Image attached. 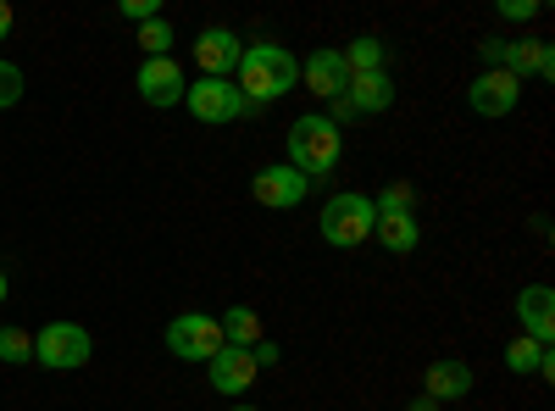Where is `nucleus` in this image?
<instances>
[{
    "instance_id": "nucleus-4",
    "label": "nucleus",
    "mask_w": 555,
    "mask_h": 411,
    "mask_svg": "<svg viewBox=\"0 0 555 411\" xmlns=\"http://www.w3.org/2000/svg\"><path fill=\"white\" fill-rule=\"evenodd\" d=\"M478 56L500 73H512L517 84L522 78H555V51H550V39H478Z\"/></svg>"
},
{
    "instance_id": "nucleus-18",
    "label": "nucleus",
    "mask_w": 555,
    "mask_h": 411,
    "mask_svg": "<svg viewBox=\"0 0 555 411\" xmlns=\"http://www.w3.org/2000/svg\"><path fill=\"white\" fill-rule=\"evenodd\" d=\"M505 368H512L517 378H522V373L555 378V361H550V345H539V339H528V334H517L512 345H505Z\"/></svg>"
},
{
    "instance_id": "nucleus-24",
    "label": "nucleus",
    "mask_w": 555,
    "mask_h": 411,
    "mask_svg": "<svg viewBox=\"0 0 555 411\" xmlns=\"http://www.w3.org/2000/svg\"><path fill=\"white\" fill-rule=\"evenodd\" d=\"M23 101V67L17 62H0V112H12Z\"/></svg>"
},
{
    "instance_id": "nucleus-28",
    "label": "nucleus",
    "mask_w": 555,
    "mask_h": 411,
    "mask_svg": "<svg viewBox=\"0 0 555 411\" xmlns=\"http://www.w3.org/2000/svg\"><path fill=\"white\" fill-rule=\"evenodd\" d=\"M12 23H17V17H12V7H7V0H0V39L12 34Z\"/></svg>"
},
{
    "instance_id": "nucleus-25",
    "label": "nucleus",
    "mask_w": 555,
    "mask_h": 411,
    "mask_svg": "<svg viewBox=\"0 0 555 411\" xmlns=\"http://www.w3.org/2000/svg\"><path fill=\"white\" fill-rule=\"evenodd\" d=\"M500 17L505 23H528V17H539V0H500Z\"/></svg>"
},
{
    "instance_id": "nucleus-21",
    "label": "nucleus",
    "mask_w": 555,
    "mask_h": 411,
    "mask_svg": "<svg viewBox=\"0 0 555 411\" xmlns=\"http://www.w3.org/2000/svg\"><path fill=\"white\" fill-rule=\"evenodd\" d=\"M378 217H416V190L405 184V178H395V184H384V195L373 201Z\"/></svg>"
},
{
    "instance_id": "nucleus-13",
    "label": "nucleus",
    "mask_w": 555,
    "mask_h": 411,
    "mask_svg": "<svg viewBox=\"0 0 555 411\" xmlns=\"http://www.w3.org/2000/svg\"><path fill=\"white\" fill-rule=\"evenodd\" d=\"M517 323H522V334L539 339V345L555 339V290H550V284H528V290L517 295Z\"/></svg>"
},
{
    "instance_id": "nucleus-29",
    "label": "nucleus",
    "mask_w": 555,
    "mask_h": 411,
    "mask_svg": "<svg viewBox=\"0 0 555 411\" xmlns=\"http://www.w3.org/2000/svg\"><path fill=\"white\" fill-rule=\"evenodd\" d=\"M405 411H439V400H428V395H423V400H411Z\"/></svg>"
},
{
    "instance_id": "nucleus-30",
    "label": "nucleus",
    "mask_w": 555,
    "mask_h": 411,
    "mask_svg": "<svg viewBox=\"0 0 555 411\" xmlns=\"http://www.w3.org/2000/svg\"><path fill=\"white\" fill-rule=\"evenodd\" d=\"M7 290H12V284H7V272H0V306H7Z\"/></svg>"
},
{
    "instance_id": "nucleus-1",
    "label": "nucleus",
    "mask_w": 555,
    "mask_h": 411,
    "mask_svg": "<svg viewBox=\"0 0 555 411\" xmlns=\"http://www.w3.org/2000/svg\"><path fill=\"white\" fill-rule=\"evenodd\" d=\"M234 84H240L245 106H272L300 84V62H295V51H284V44H245Z\"/></svg>"
},
{
    "instance_id": "nucleus-20",
    "label": "nucleus",
    "mask_w": 555,
    "mask_h": 411,
    "mask_svg": "<svg viewBox=\"0 0 555 411\" xmlns=\"http://www.w3.org/2000/svg\"><path fill=\"white\" fill-rule=\"evenodd\" d=\"M373 240H378L389 256H411L416 240H423V228H416V217H378V222H373Z\"/></svg>"
},
{
    "instance_id": "nucleus-23",
    "label": "nucleus",
    "mask_w": 555,
    "mask_h": 411,
    "mask_svg": "<svg viewBox=\"0 0 555 411\" xmlns=\"http://www.w3.org/2000/svg\"><path fill=\"white\" fill-rule=\"evenodd\" d=\"M0 361H12V368H23V361H34V334L28 329H0Z\"/></svg>"
},
{
    "instance_id": "nucleus-10",
    "label": "nucleus",
    "mask_w": 555,
    "mask_h": 411,
    "mask_svg": "<svg viewBox=\"0 0 555 411\" xmlns=\"http://www.w3.org/2000/svg\"><path fill=\"white\" fill-rule=\"evenodd\" d=\"M240 56H245V44H240L234 28H201V39H195L201 78H234L240 73Z\"/></svg>"
},
{
    "instance_id": "nucleus-6",
    "label": "nucleus",
    "mask_w": 555,
    "mask_h": 411,
    "mask_svg": "<svg viewBox=\"0 0 555 411\" xmlns=\"http://www.w3.org/2000/svg\"><path fill=\"white\" fill-rule=\"evenodd\" d=\"M183 106H190V117H195V123H211V128L240 123V117L250 112L234 78H195L190 89H183Z\"/></svg>"
},
{
    "instance_id": "nucleus-17",
    "label": "nucleus",
    "mask_w": 555,
    "mask_h": 411,
    "mask_svg": "<svg viewBox=\"0 0 555 411\" xmlns=\"http://www.w3.org/2000/svg\"><path fill=\"white\" fill-rule=\"evenodd\" d=\"M339 62H345L350 78H361V73H389V44H384L378 34H356L345 51H339Z\"/></svg>"
},
{
    "instance_id": "nucleus-8",
    "label": "nucleus",
    "mask_w": 555,
    "mask_h": 411,
    "mask_svg": "<svg viewBox=\"0 0 555 411\" xmlns=\"http://www.w3.org/2000/svg\"><path fill=\"white\" fill-rule=\"evenodd\" d=\"M250 195H256V206H267V211H295V206L311 195V178H300L289 162H278V167H261V172L250 178Z\"/></svg>"
},
{
    "instance_id": "nucleus-5",
    "label": "nucleus",
    "mask_w": 555,
    "mask_h": 411,
    "mask_svg": "<svg viewBox=\"0 0 555 411\" xmlns=\"http://www.w3.org/2000/svg\"><path fill=\"white\" fill-rule=\"evenodd\" d=\"M89 356H95V339H89V329H78V323H44L34 334V361L51 368V373H73Z\"/></svg>"
},
{
    "instance_id": "nucleus-27",
    "label": "nucleus",
    "mask_w": 555,
    "mask_h": 411,
    "mask_svg": "<svg viewBox=\"0 0 555 411\" xmlns=\"http://www.w3.org/2000/svg\"><path fill=\"white\" fill-rule=\"evenodd\" d=\"M250 356H256V368H261V373H267V368H278V345H267V339H261V345H250Z\"/></svg>"
},
{
    "instance_id": "nucleus-9",
    "label": "nucleus",
    "mask_w": 555,
    "mask_h": 411,
    "mask_svg": "<svg viewBox=\"0 0 555 411\" xmlns=\"http://www.w3.org/2000/svg\"><path fill=\"white\" fill-rule=\"evenodd\" d=\"M517 101H522V84H517L512 73H500V67H483V73L473 78V89H467V106H473L478 117H512Z\"/></svg>"
},
{
    "instance_id": "nucleus-7",
    "label": "nucleus",
    "mask_w": 555,
    "mask_h": 411,
    "mask_svg": "<svg viewBox=\"0 0 555 411\" xmlns=\"http://www.w3.org/2000/svg\"><path fill=\"white\" fill-rule=\"evenodd\" d=\"M167 350L178 361H211L222 350V329H217V317L206 311H178L172 323H167Z\"/></svg>"
},
{
    "instance_id": "nucleus-31",
    "label": "nucleus",
    "mask_w": 555,
    "mask_h": 411,
    "mask_svg": "<svg viewBox=\"0 0 555 411\" xmlns=\"http://www.w3.org/2000/svg\"><path fill=\"white\" fill-rule=\"evenodd\" d=\"M228 411H256V406H228Z\"/></svg>"
},
{
    "instance_id": "nucleus-15",
    "label": "nucleus",
    "mask_w": 555,
    "mask_h": 411,
    "mask_svg": "<svg viewBox=\"0 0 555 411\" xmlns=\"http://www.w3.org/2000/svg\"><path fill=\"white\" fill-rule=\"evenodd\" d=\"M423 395L428 400H467L473 395V368L467 361H434L423 373Z\"/></svg>"
},
{
    "instance_id": "nucleus-26",
    "label": "nucleus",
    "mask_w": 555,
    "mask_h": 411,
    "mask_svg": "<svg viewBox=\"0 0 555 411\" xmlns=\"http://www.w3.org/2000/svg\"><path fill=\"white\" fill-rule=\"evenodd\" d=\"M122 17H133V23H151V17H162V7H156V0H122Z\"/></svg>"
},
{
    "instance_id": "nucleus-14",
    "label": "nucleus",
    "mask_w": 555,
    "mask_h": 411,
    "mask_svg": "<svg viewBox=\"0 0 555 411\" xmlns=\"http://www.w3.org/2000/svg\"><path fill=\"white\" fill-rule=\"evenodd\" d=\"M300 73H306V89H311L317 101H339L345 89H350V73H345L339 51H311Z\"/></svg>"
},
{
    "instance_id": "nucleus-3",
    "label": "nucleus",
    "mask_w": 555,
    "mask_h": 411,
    "mask_svg": "<svg viewBox=\"0 0 555 411\" xmlns=\"http://www.w3.org/2000/svg\"><path fill=\"white\" fill-rule=\"evenodd\" d=\"M373 222H378L373 195L345 190V195H328V201H322V211H317V234L328 240L334 251H356V245L373 240Z\"/></svg>"
},
{
    "instance_id": "nucleus-12",
    "label": "nucleus",
    "mask_w": 555,
    "mask_h": 411,
    "mask_svg": "<svg viewBox=\"0 0 555 411\" xmlns=\"http://www.w3.org/2000/svg\"><path fill=\"white\" fill-rule=\"evenodd\" d=\"M206 368H211V389H217V395H245V389L256 384V373H261L256 356L240 350V345H222Z\"/></svg>"
},
{
    "instance_id": "nucleus-11",
    "label": "nucleus",
    "mask_w": 555,
    "mask_h": 411,
    "mask_svg": "<svg viewBox=\"0 0 555 411\" xmlns=\"http://www.w3.org/2000/svg\"><path fill=\"white\" fill-rule=\"evenodd\" d=\"M133 84H139V101H145V106H178L183 89H190V84H183V67L172 56H145V67H139Z\"/></svg>"
},
{
    "instance_id": "nucleus-2",
    "label": "nucleus",
    "mask_w": 555,
    "mask_h": 411,
    "mask_svg": "<svg viewBox=\"0 0 555 411\" xmlns=\"http://www.w3.org/2000/svg\"><path fill=\"white\" fill-rule=\"evenodd\" d=\"M339 162H345V128H334L322 112H311L289 128V167L300 178H311V184L317 178H334Z\"/></svg>"
},
{
    "instance_id": "nucleus-16",
    "label": "nucleus",
    "mask_w": 555,
    "mask_h": 411,
    "mask_svg": "<svg viewBox=\"0 0 555 411\" xmlns=\"http://www.w3.org/2000/svg\"><path fill=\"white\" fill-rule=\"evenodd\" d=\"M345 101H350V112H356V117L389 112V101H395V84H389V73H361V78H350Z\"/></svg>"
},
{
    "instance_id": "nucleus-19",
    "label": "nucleus",
    "mask_w": 555,
    "mask_h": 411,
    "mask_svg": "<svg viewBox=\"0 0 555 411\" xmlns=\"http://www.w3.org/2000/svg\"><path fill=\"white\" fill-rule=\"evenodd\" d=\"M217 329H222V345L250 350V345H261V311H256V306H228V311L217 317Z\"/></svg>"
},
{
    "instance_id": "nucleus-22",
    "label": "nucleus",
    "mask_w": 555,
    "mask_h": 411,
    "mask_svg": "<svg viewBox=\"0 0 555 411\" xmlns=\"http://www.w3.org/2000/svg\"><path fill=\"white\" fill-rule=\"evenodd\" d=\"M139 51H145V56H172V23L167 17L139 23Z\"/></svg>"
}]
</instances>
